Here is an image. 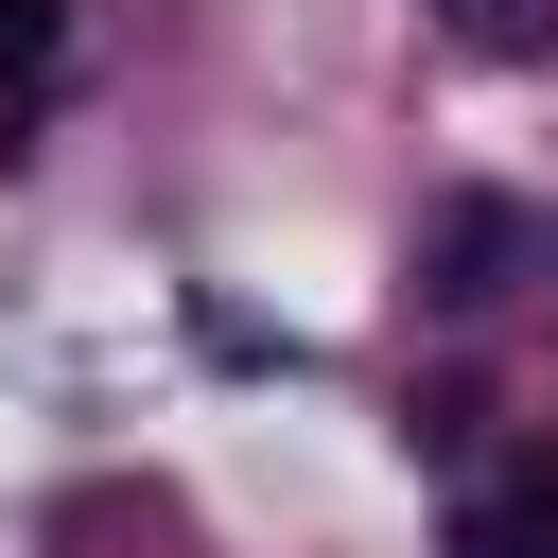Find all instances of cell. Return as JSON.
<instances>
[{
	"label": "cell",
	"instance_id": "cell-4",
	"mask_svg": "<svg viewBox=\"0 0 558 558\" xmlns=\"http://www.w3.org/2000/svg\"><path fill=\"white\" fill-rule=\"evenodd\" d=\"M436 35L488 52V70H541V52H558V0H436Z\"/></svg>",
	"mask_w": 558,
	"mask_h": 558
},
{
	"label": "cell",
	"instance_id": "cell-1",
	"mask_svg": "<svg viewBox=\"0 0 558 558\" xmlns=\"http://www.w3.org/2000/svg\"><path fill=\"white\" fill-rule=\"evenodd\" d=\"M453 558H558V453H488L453 488Z\"/></svg>",
	"mask_w": 558,
	"mask_h": 558
},
{
	"label": "cell",
	"instance_id": "cell-2",
	"mask_svg": "<svg viewBox=\"0 0 558 558\" xmlns=\"http://www.w3.org/2000/svg\"><path fill=\"white\" fill-rule=\"evenodd\" d=\"M506 262H523V209H506V192H453V209H436V244H418V296H436V314H488V296H506Z\"/></svg>",
	"mask_w": 558,
	"mask_h": 558
},
{
	"label": "cell",
	"instance_id": "cell-3",
	"mask_svg": "<svg viewBox=\"0 0 558 558\" xmlns=\"http://www.w3.org/2000/svg\"><path fill=\"white\" fill-rule=\"evenodd\" d=\"M70 87V0H0V140Z\"/></svg>",
	"mask_w": 558,
	"mask_h": 558
}]
</instances>
